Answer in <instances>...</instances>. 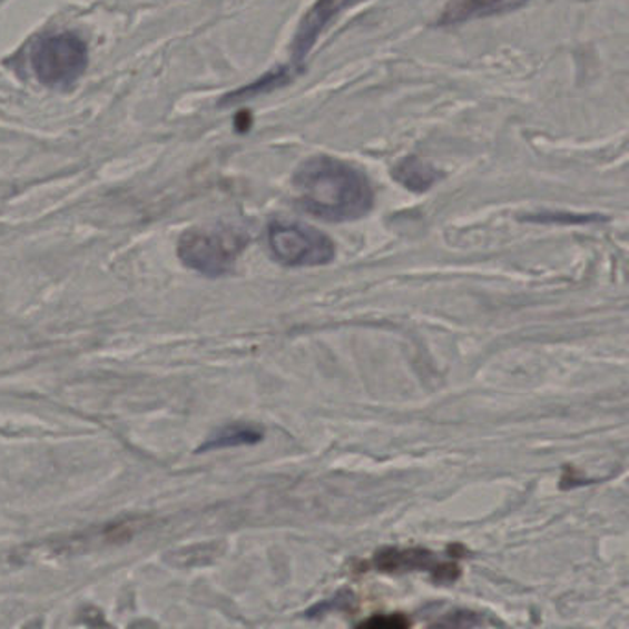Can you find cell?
<instances>
[{"label": "cell", "instance_id": "obj_1", "mask_svg": "<svg viewBox=\"0 0 629 629\" xmlns=\"http://www.w3.org/2000/svg\"><path fill=\"white\" fill-rule=\"evenodd\" d=\"M303 209L328 222L358 220L373 207V189L366 176L333 157H311L294 174Z\"/></svg>", "mask_w": 629, "mask_h": 629}, {"label": "cell", "instance_id": "obj_2", "mask_svg": "<svg viewBox=\"0 0 629 629\" xmlns=\"http://www.w3.org/2000/svg\"><path fill=\"white\" fill-rule=\"evenodd\" d=\"M30 67L39 83L67 91L78 83L89 67V49L78 33H50L32 45Z\"/></svg>", "mask_w": 629, "mask_h": 629}, {"label": "cell", "instance_id": "obj_3", "mask_svg": "<svg viewBox=\"0 0 629 629\" xmlns=\"http://www.w3.org/2000/svg\"><path fill=\"white\" fill-rule=\"evenodd\" d=\"M248 246V235L235 227L190 229L179 238L178 255L185 266L207 277L229 274Z\"/></svg>", "mask_w": 629, "mask_h": 629}, {"label": "cell", "instance_id": "obj_4", "mask_svg": "<svg viewBox=\"0 0 629 629\" xmlns=\"http://www.w3.org/2000/svg\"><path fill=\"white\" fill-rule=\"evenodd\" d=\"M268 244L275 261L292 268L323 266L336 257L333 240L303 224L275 222L268 229Z\"/></svg>", "mask_w": 629, "mask_h": 629}, {"label": "cell", "instance_id": "obj_5", "mask_svg": "<svg viewBox=\"0 0 629 629\" xmlns=\"http://www.w3.org/2000/svg\"><path fill=\"white\" fill-rule=\"evenodd\" d=\"M375 566L382 572H412V570H425L440 583L454 581L460 574L456 563L438 560L436 554L423 549H386L379 552Z\"/></svg>", "mask_w": 629, "mask_h": 629}, {"label": "cell", "instance_id": "obj_6", "mask_svg": "<svg viewBox=\"0 0 629 629\" xmlns=\"http://www.w3.org/2000/svg\"><path fill=\"white\" fill-rule=\"evenodd\" d=\"M347 0H317L307 16L303 17L302 24L297 28L296 39L292 43V56L297 70H302L303 61L307 60L308 52L313 50L316 39L323 32V28L333 21Z\"/></svg>", "mask_w": 629, "mask_h": 629}, {"label": "cell", "instance_id": "obj_7", "mask_svg": "<svg viewBox=\"0 0 629 629\" xmlns=\"http://www.w3.org/2000/svg\"><path fill=\"white\" fill-rule=\"evenodd\" d=\"M530 0H449L438 19V27H454L473 19L491 16H504L519 10Z\"/></svg>", "mask_w": 629, "mask_h": 629}, {"label": "cell", "instance_id": "obj_8", "mask_svg": "<svg viewBox=\"0 0 629 629\" xmlns=\"http://www.w3.org/2000/svg\"><path fill=\"white\" fill-rule=\"evenodd\" d=\"M392 176L397 184L403 185L404 189L417 194L432 189L441 178L436 168L415 156L404 157L397 161L393 167Z\"/></svg>", "mask_w": 629, "mask_h": 629}, {"label": "cell", "instance_id": "obj_9", "mask_svg": "<svg viewBox=\"0 0 629 629\" xmlns=\"http://www.w3.org/2000/svg\"><path fill=\"white\" fill-rule=\"evenodd\" d=\"M292 70L291 67H277V69L269 70L266 75L261 76L258 80L253 81L249 86L240 87L237 91L229 92L226 97L222 98V108L233 106V104L248 102L252 98L261 97L266 92L275 91L279 87L291 83Z\"/></svg>", "mask_w": 629, "mask_h": 629}, {"label": "cell", "instance_id": "obj_10", "mask_svg": "<svg viewBox=\"0 0 629 629\" xmlns=\"http://www.w3.org/2000/svg\"><path fill=\"white\" fill-rule=\"evenodd\" d=\"M264 432L255 425H246V423H235L227 425L222 431L216 432L215 436H210L199 446L198 452L216 451V449H232V446L255 445L261 443Z\"/></svg>", "mask_w": 629, "mask_h": 629}, {"label": "cell", "instance_id": "obj_11", "mask_svg": "<svg viewBox=\"0 0 629 629\" xmlns=\"http://www.w3.org/2000/svg\"><path fill=\"white\" fill-rule=\"evenodd\" d=\"M434 626H446V628H474V626H485L482 615L465 611V609H454L451 613L441 615V619Z\"/></svg>", "mask_w": 629, "mask_h": 629}, {"label": "cell", "instance_id": "obj_12", "mask_svg": "<svg viewBox=\"0 0 629 629\" xmlns=\"http://www.w3.org/2000/svg\"><path fill=\"white\" fill-rule=\"evenodd\" d=\"M528 222H539V224H589V222L600 220L597 215H569V213H539V215H528Z\"/></svg>", "mask_w": 629, "mask_h": 629}, {"label": "cell", "instance_id": "obj_13", "mask_svg": "<svg viewBox=\"0 0 629 629\" xmlns=\"http://www.w3.org/2000/svg\"><path fill=\"white\" fill-rule=\"evenodd\" d=\"M362 626H375V628H404L409 626V620L401 619V617H373V619L362 622Z\"/></svg>", "mask_w": 629, "mask_h": 629}, {"label": "cell", "instance_id": "obj_14", "mask_svg": "<svg viewBox=\"0 0 629 629\" xmlns=\"http://www.w3.org/2000/svg\"><path fill=\"white\" fill-rule=\"evenodd\" d=\"M249 126H252V115H249L248 111H240V114L237 115V119H235V128H237L240 134H246Z\"/></svg>", "mask_w": 629, "mask_h": 629}]
</instances>
